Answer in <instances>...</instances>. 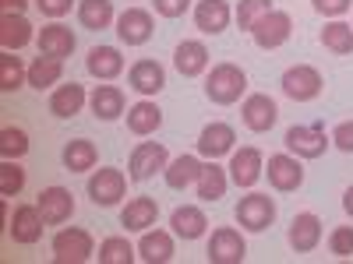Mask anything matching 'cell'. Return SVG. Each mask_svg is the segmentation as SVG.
<instances>
[{
	"instance_id": "4316f807",
	"label": "cell",
	"mask_w": 353,
	"mask_h": 264,
	"mask_svg": "<svg viewBox=\"0 0 353 264\" xmlns=\"http://www.w3.org/2000/svg\"><path fill=\"white\" fill-rule=\"evenodd\" d=\"M124 116H128V131L134 138H149V134H156L163 127V109L152 99H138L134 106H128Z\"/></svg>"
},
{
	"instance_id": "83f0119b",
	"label": "cell",
	"mask_w": 353,
	"mask_h": 264,
	"mask_svg": "<svg viewBox=\"0 0 353 264\" xmlns=\"http://www.w3.org/2000/svg\"><path fill=\"white\" fill-rule=\"evenodd\" d=\"M170 226H173V236L181 240H201L205 229H209V219H205V212L198 208V204H181V208H173L170 215Z\"/></svg>"
},
{
	"instance_id": "8d00e7d4",
	"label": "cell",
	"mask_w": 353,
	"mask_h": 264,
	"mask_svg": "<svg viewBox=\"0 0 353 264\" xmlns=\"http://www.w3.org/2000/svg\"><path fill=\"white\" fill-rule=\"evenodd\" d=\"M99 264H131L138 257V247L128 240V236H106L99 243Z\"/></svg>"
},
{
	"instance_id": "d6986e66",
	"label": "cell",
	"mask_w": 353,
	"mask_h": 264,
	"mask_svg": "<svg viewBox=\"0 0 353 264\" xmlns=\"http://www.w3.org/2000/svg\"><path fill=\"white\" fill-rule=\"evenodd\" d=\"M128 81L141 99H152L166 88V71H163L159 60H134L131 71H128Z\"/></svg>"
},
{
	"instance_id": "e0dca14e",
	"label": "cell",
	"mask_w": 353,
	"mask_h": 264,
	"mask_svg": "<svg viewBox=\"0 0 353 264\" xmlns=\"http://www.w3.org/2000/svg\"><path fill=\"white\" fill-rule=\"evenodd\" d=\"M36 43H39V53H43V56H53V60H68V56L74 53V46H78L74 32H71L68 25H61V21L43 25L39 36H36Z\"/></svg>"
},
{
	"instance_id": "1f68e13d",
	"label": "cell",
	"mask_w": 353,
	"mask_h": 264,
	"mask_svg": "<svg viewBox=\"0 0 353 264\" xmlns=\"http://www.w3.org/2000/svg\"><path fill=\"white\" fill-rule=\"evenodd\" d=\"M78 21L88 32H103V28L117 25L113 0H78Z\"/></svg>"
},
{
	"instance_id": "b9f144b4",
	"label": "cell",
	"mask_w": 353,
	"mask_h": 264,
	"mask_svg": "<svg viewBox=\"0 0 353 264\" xmlns=\"http://www.w3.org/2000/svg\"><path fill=\"white\" fill-rule=\"evenodd\" d=\"M311 8L332 21V18H343V14L353 8V0H311Z\"/></svg>"
},
{
	"instance_id": "d590c367",
	"label": "cell",
	"mask_w": 353,
	"mask_h": 264,
	"mask_svg": "<svg viewBox=\"0 0 353 264\" xmlns=\"http://www.w3.org/2000/svg\"><path fill=\"white\" fill-rule=\"evenodd\" d=\"M21 85H28V67L21 64V56H14V50L0 53V92H18Z\"/></svg>"
},
{
	"instance_id": "5bb4252c",
	"label": "cell",
	"mask_w": 353,
	"mask_h": 264,
	"mask_svg": "<svg viewBox=\"0 0 353 264\" xmlns=\"http://www.w3.org/2000/svg\"><path fill=\"white\" fill-rule=\"evenodd\" d=\"M265 173H269V184H272L279 194H293V190H301V184H304V166H301V159L293 155V152L269 155V166H265Z\"/></svg>"
},
{
	"instance_id": "bcb514c9",
	"label": "cell",
	"mask_w": 353,
	"mask_h": 264,
	"mask_svg": "<svg viewBox=\"0 0 353 264\" xmlns=\"http://www.w3.org/2000/svg\"><path fill=\"white\" fill-rule=\"evenodd\" d=\"M0 8H4V11H11V14H25L28 0H0Z\"/></svg>"
},
{
	"instance_id": "d6a6232c",
	"label": "cell",
	"mask_w": 353,
	"mask_h": 264,
	"mask_svg": "<svg viewBox=\"0 0 353 264\" xmlns=\"http://www.w3.org/2000/svg\"><path fill=\"white\" fill-rule=\"evenodd\" d=\"M64 169L68 173H88V169H96L99 162V152H96V144L88 141V138H74L64 144Z\"/></svg>"
},
{
	"instance_id": "cb8c5ba5",
	"label": "cell",
	"mask_w": 353,
	"mask_h": 264,
	"mask_svg": "<svg viewBox=\"0 0 353 264\" xmlns=\"http://www.w3.org/2000/svg\"><path fill=\"white\" fill-rule=\"evenodd\" d=\"M85 71L99 81H113V78L124 74V56L117 46H92L85 56Z\"/></svg>"
},
{
	"instance_id": "9a60e30c",
	"label": "cell",
	"mask_w": 353,
	"mask_h": 264,
	"mask_svg": "<svg viewBox=\"0 0 353 264\" xmlns=\"http://www.w3.org/2000/svg\"><path fill=\"white\" fill-rule=\"evenodd\" d=\"M233 141H237V131H233L230 124L223 120H212V124H205L201 134H198V155L201 159H223L233 152Z\"/></svg>"
},
{
	"instance_id": "3957f363",
	"label": "cell",
	"mask_w": 353,
	"mask_h": 264,
	"mask_svg": "<svg viewBox=\"0 0 353 264\" xmlns=\"http://www.w3.org/2000/svg\"><path fill=\"white\" fill-rule=\"evenodd\" d=\"M233 219H237V226L248 229V232H265V229L276 222V201H272L269 194L251 190V194H244V197L237 201Z\"/></svg>"
},
{
	"instance_id": "f6af8a7d",
	"label": "cell",
	"mask_w": 353,
	"mask_h": 264,
	"mask_svg": "<svg viewBox=\"0 0 353 264\" xmlns=\"http://www.w3.org/2000/svg\"><path fill=\"white\" fill-rule=\"evenodd\" d=\"M36 8L46 14V18H53V21H61L64 14H71V8H74V0H36Z\"/></svg>"
},
{
	"instance_id": "7dc6e473",
	"label": "cell",
	"mask_w": 353,
	"mask_h": 264,
	"mask_svg": "<svg viewBox=\"0 0 353 264\" xmlns=\"http://www.w3.org/2000/svg\"><path fill=\"white\" fill-rule=\"evenodd\" d=\"M343 212L353 219V187H346V194H343Z\"/></svg>"
},
{
	"instance_id": "60d3db41",
	"label": "cell",
	"mask_w": 353,
	"mask_h": 264,
	"mask_svg": "<svg viewBox=\"0 0 353 264\" xmlns=\"http://www.w3.org/2000/svg\"><path fill=\"white\" fill-rule=\"evenodd\" d=\"M329 250L336 254V257H353V226H336L332 232H329Z\"/></svg>"
},
{
	"instance_id": "2e32d148",
	"label": "cell",
	"mask_w": 353,
	"mask_h": 264,
	"mask_svg": "<svg viewBox=\"0 0 353 264\" xmlns=\"http://www.w3.org/2000/svg\"><path fill=\"white\" fill-rule=\"evenodd\" d=\"M36 204H39L46 226H64V222H71V215H74V194H71L68 187H61V184L43 187V194H39Z\"/></svg>"
},
{
	"instance_id": "603a6c76",
	"label": "cell",
	"mask_w": 353,
	"mask_h": 264,
	"mask_svg": "<svg viewBox=\"0 0 353 264\" xmlns=\"http://www.w3.org/2000/svg\"><path fill=\"white\" fill-rule=\"evenodd\" d=\"M88 102V92L85 85L78 81H68V85H57L53 96H50V113L57 116V120H71V116H78Z\"/></svg>"
},
{
	"instance_id": "9c48e42d",
	"label": "cell",
	"mask_w": 353,
	"mask_h": 264,
	"mask_svg": "<svg viewBox=\"0 0 353 264\" xmlns=\"http://www.w3.org/2000/svg\"><path fill=\"white\" fill-rule=\"evenodd\" d=\"M205 257H209V264H244L248 243L241 236V229H233V226L216 229L209 236V250H205Z\"/></svg>"
},
{
	"instance_id": "e575fe53",
	"label": "cell",
	"mask_w": 353,
	"mask_h": 264,
	"mask_svg": "<svg viewBox=\"0 0 353 264\" xmlns=\"http://www.w3.org/2000/svg\"><path fill=\"white\" fill-rule=\"evenodd\" d=\"M64 78V60H53V56H36L32 64H28V85L43 92V88H53L57 81Z\"/></svg>"
},
{
	"instance_id": "74e56055",
	"label": "cell",
	"mask_w": 353,
	"mask_h": 264,
	"mask_svg": "<svg viewBox=\"0 0 353 264\" xmlns=\"http://www.w3.org/2000/svg\"><path fill=\"white\" fill-rule=\"evenodd\" d=\"M21 190H25L21 159H4L0 162V197H18Z\"/></svg>"
},
{
	"instance_id": "44dd1931",
	"label": "cell",
	"mask_w": 353,
	"mask_h": 264,
	"mask_svg": "<svg viewBox=\"0 0 353 264\" xmlns=\"http://www.w3.org/2000/svg\"><path fill=\"white\" fill-rule=\"evenodd\" d=\"M173 67L181 71L184 78H198L209 71V46H205L201 39H184L176 43L173 50Z\"/></svg>"
},
{
	"instance_id": "7c38bea8",
	"label": "cell",
	"mask_w": 353,
	"mask_h": 264,
	"mask_svg": "<svg viewBox=\"0 0 353 264\" xmlns=\"http://www.w3.org/2000/svg\"><path fill=\"white\" fill-rule=\"evenodd\" d=\"M241 120H244V127L254 131V134H269V131L276 127V120H279V106H276L272 96L251 92V96L244 99V106H241Z\"/></svg>"
},
{
	"instance_id": "6da1fadb",
	"label": "cell",
	"mask_w": 353,
	"mask_h": 264,
	"mask_svg": "<svg viewBox=\"0 0 353 264\" xmlns=\"http://www.w3.org/2000/svg\"><path fill=\"white\" fill-rule=\"evenodd\" d=\"M248 92V74L237 64H216L205 78V96L216 106H233L241 102V96Z\"/></svg>"
},
{
	"instance_id": "f35d334b",
	"label": "cell",
	"mask_w": 353,
	"mask_h": 264,
	"mask_svg": "<svg viewBox=\"0 0 353 264\" xmlns=\"http://www.w3.org/2000/svg\"><path fill=\"white\" fill-rule=\"evenodd\" d=\"M269 11H272V0H241L237 11H233V14H237V28H241V32H251V28Z\"/></svg>"
},
{
	"instance_id": "f546056e",
	"label": "cell",
	"mask_w": 353,
	"mask_h": 264,
	"mask_svg": "<svg viewBox=\"0 0 353 264\" xmlns=\"http://www.w3.org/2000/svg\"><path fill=\"white\" fill-rule=\"evenodd\" d=\"M138 257L149 264H166L173 261V232L166 229H145L138 240Z\"/></svg>"
},
{
	"instance_id": "ac0fdd59",
	"label": "cell",
	"mask_w": 353,
	"mask_h": 264,
	"mask_svg": "<svg viewBox=\"0 0 353 264\" xmlns=\"http://www.w3.org/2000/svg\"><path fill=\"white\" fill-rule=\"evenodd\" d=\"M88 109H92L96 120H121L128 113V96L117 85H96L92 96H88Z\"/></svg>"
},
{
	"instance_id": "4dcf8cb0",
	"label": "cell",
	"mask_w": 353,
	"mask_h": 264,
	"mask_svg": "<svg viewBox=\"0 0 353 264\" xmlns=\"http://www.w3.org/2000/svg\"><path fill=\"white\" fill-rule=\"evenodd\" d=\"M226 187H230L226 166H219V159H209V162L201 166V176H198V184H194L198 197H201V201H219V197L226 194Z\"/></svg>"
},
{
	"instance_id": "4fadbf2b",
	"label": "cell",
	"mask_w": 353,
	"mask_h": 264,
	"mask_svg": "<svg viewBox=\"0 0 353 264\" xmlns=\"http://www.w3.org/2000/svg\"><path fill=\"white\" fill-rule=\"evenodd\" d=\"M290 36H293V18L286 11H276V8L251 28V39L258 50H279Z\"/></svg>"
},
{
	"instance_id": "484cf974",
	"label": "cell",
	"mask_w": 353,
	"mask_h": 264,
	"mask_svg": "<svg viewBox=\"0 0 353 264\" xmlns=\"http://www.w3.org/2000/svg\"><path fill=\"white\" fill-rule=\"evenodd\" d=\"M159 219V204L156 197H131L124 208H121V226L128 232H145V229H152Z\"/></svg>"
},
{
	"instance_id": "7a4b0ae2",
	"label": "cell",
	"mask_w": 353,
	"mask_h": 264,
	"mask_svg": "<svg viewBox=\"0 0 353 264\" xmlns=\"http://www.w3.org/2000/svg\"><path fill=\"white\" fill-rule=\"evenodd\" d=\"M92 257H96V240L88 229L71 226V229H61L53 236V261L57 264H85Z\"/></svg>"
},
{
	"instance_id": "ffe728a7",
	"label": "cell",
	"mask_w": 353,
	"mask_h": 264,
	"mask_svg": "<svg viewBox=\"0 0 353 264\" xmlns=\"http://www.w3.org/2000/svg\"><path fill=\"white\" fill-rule=\"evenodd\" d=\"M230 18H233V8L226 0H198L194 4V28L205 36H219L230 28Z\"/></svg>"
},
{
	"instance_id": "d4e9b609",
	"label": "cell",
	"mask_w": 353,
	"mask_h": 264,
	"mask_svg": "<svg viewBox=\"0 0 353 264\" xmlns=\"http://www.w3.org/2000/svg\"><path fill=\"white\" fill-rule=\"evenodd\" d=\"M39 32L32 28V21H28L25 14H11V11H4L0 14V46L4 50H25L28 43H32Z\"/></svg>"
},
{
	"instance_id": "52a82bcc",
	"label": "cell",
	"mask_w": 353,
	"mask_h": 264,
	"mask_svg": "<svg viewBox=\"0 0 353 264\" xmlns=\"http://www.w3.org/2000/svg\"><path fill=\"white\" fill-rule=\"evenodd\" d=\"M170 166V152H166V144L159 141H141L138 148L131 152V162H128V176L134 184H145V180H152L156 173H163Z\"/></svg>"
},
{
	"instance_id": "f1b7e54d",
	"label": "cell",
	"mask_w": 353,
	"mask_h": 264,
	"mask_svg": "<svg viewBox=\"0 0 353 264\" xmlns=\"http://www.w3.org/2000/svg\"><path fill=\"white\" fill-rule=\"evenodd\" d=\"M201 166H205V162H201L198 155H176V159H170V166L163 169V180H166V187H173V190H188V187L198 184Z\"/></svg>"
},
{
	"instance_id": "8992f818",
	"label": "cell",
	"mask_w": 353,
	"mask_h": 264,
	"mask_svg": "<svg viewBox=\"0 0 353 264\" xmlns=\"http://www.w3.org/2000/svg\"><path fill=\"white\" fill-rule=\"evenodd\" d=\"M124 194H128L124 169H113V166L92 169V176H88V197H92V204H99V208H113V204H121Z\"/></svg>"
},
{
	"instance_id": "ee69618b",
	"label": "cell",
	"mask_w": 353,
	"mask_h": 264,
	"mask_svg": "<svg viewBox=\"0 0 353 264\" xmlns=\"http://www.w3.org/2000/svg\"><path fill=\"white\" fill-rule=\"evenodd\" d=\"M329 138H332V144H336L339 152L353 155V120H343V124H336V131H332Z\"/></svg>"
},
{
	"instance_id": "836d02e7",
	"label": "cell",
	"mask_w": 353,
	"mask_h": 264,
	"mask_svg": "<svg viewBox=\"0 0 353 264\" xmlns=\"http://www.w3.org/2000/svg\"><path fill=\"white\" fill-rule=\"evenodd\" d=\"M321 46L336 56H353V25H346L339 18L325 21V28H321Z\"/></svg>"
},
{
	"instance_id": "ba28073f",
	"label": "cell",
	"mask_w": 353,
	"mask_h": 264,
	"mask_svg": "<svg viewBox=\"0 0 353 264\" xmlns=\"http://www.w3.org/2000/svg\"><path fill=\"white\" fill-rule=\"evenodd\" d=\"M230 184H237L244 190H251L258 180H261V173H265V155L261 148H254V144H244V148H233L230 152Z\"/></svg>"
},
{
	"instance_id": "ab89813d",
	"label": "cell",
	"mask_w": 353,
	"mask_h": 264,
	"mask_svg": "<svg viewBox=\"0 0 353 264\" xmlns=\"http://www.w3.org/2000/svg\"><path fill=\"white\" fill-rule=\"evenodd\" d=\"M0 155L4 159H25L28 155V134L21 127H4L0 131Z\"/></svg>"
},
{
	"instance_id": "277c9868",
	"label": "cell",
	"mask_w": 353,
	"mask_h": 264,
	"mask_svg": "<svg viewBox=\"0 0 353 264\" xmlns=\"http://www.w3.org/2000/svg\"><path fill=\"white\" fill-rule=\"evenodd\" d=\"M283 144H286V152H293L297 159H321L329 152L332 138H325V127L321 124H311V127L293 124V127H286Z\"/></svg>"
},
{
	"instance_id": "7402d4cb",
	"label": "cell",
	"mask_w": 353,
	"mask_h": 264,
	"mask_svg": "<svg viewBox=\"0 0 353 264\" xmlns=\"http://www.w3.org/2000/svg\"><path fill=\"white\" fill-rule=\"evenodd\" d=\"M286 240H290V247L297 250V254H311V250L321 243V219H318L314 212H301V215H293Z\"/></svg>"
},
{
	"instance_id": "30bf717a",
	"label": "cell",
	"mask_w": 353,
	"mask_h": 264,
	"mask_svg": "<svg viewBox=\"0 0 353 264\" xmlns=\"http://www.w3.org/2000/svg\"><path fill=\"white\" fill-rule=\"evenodd\" d=\"M117 39L124 46H145L156 32V18L145 11V8H128L124 14H117V25H113Z\"/></svg>"
},
{
	"instance_id": "7bdbcfd3",
	"label": "cell",
	"mask_w": 353,
	"mask_h": 264,
	"mask_svg": "<svg viewBox=\"0 0 353 264\" xmlns=\"http://www.w3.org/2000/svg\"><path fill=\"white\" fill-rule=\"evenodd\" d=\"M152 8L159 18H181L191 11V0H152Z\"/></svg>"
},
{
	"instance_id": "8fae6325",
	"label": "cell",
	"mask_w": 353,
	"mask_h": 264,
	"mask_svg": "<svg viewBox=\"0 0 353 264\" xmlns=\"http://www.w3.org/2000/svg\"><path fill=\"white\" fill-rule=\"evenodd\" d=\"M43 229H46V219L39 212V204H14L11 222H8V232H11L14 243H21V247L39 243L43 240Z\"/></svg>"
},
{
	"instance_id": "5b68a950",
	"label": "cell",
	"mask_w": 353,
	"mask_h": 264,
	"mask_svg": "<svg viewBox=\"0 0 353 264\" xmlns=\"http://www.w3.org/2000/svg\"><path fill=\"white\" fill-rule=\"evenodd\" d=\"M283 96L293 99V102H311L321 96V88H325V81H321V71L311 67V64H293L283 71Z\"/></svg>"
}]
</instances>
